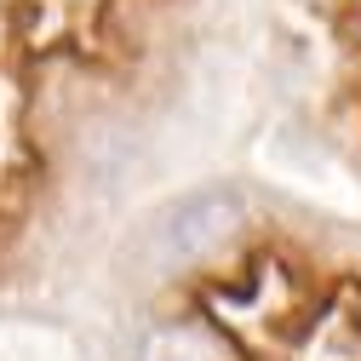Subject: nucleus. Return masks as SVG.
I'll return each instance as SVG.
<instances>
[{"mask_svg": "<svg viewBox=\"0 0 361 361\" xmlns=\"http://www.w3.org/2000/svg\"><path fill=\"white\" fill-rule=\"evenodd\" d=\"M247 224V195L230 190V184H207V190H190L178 195L149 230V252L161 264H201L212 258L218 247H230Z\"/></svg>", "mask_w": 361, "mask_h": 361, "instance_id": "obj_1", "label": "nucleus"}, {"mask_svg": "<svg viewBox=\"0 0 361 361\" xmlns=\"http://www.w3.org/2000/svg\"><path fill=\"white\" fill-rule=\"evenodd\" d=\"M138 361H212V350H207V338L190 333V327H161V333L144 344Z\"/></svg>", "mask_w": 361, "mask_h": 361, "instance_id": "obj_2", "label": "nucleus"}]
</instances>
